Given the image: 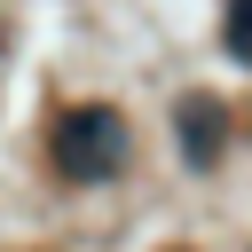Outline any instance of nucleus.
I'll use <instances>...</instances> for the list:
<instances>
[{"instance_id": "f257e3e1", "label": "nucleus", "mask_w": 252, "mask_h": 252, "mask_svg": "<svg viewBox=\"0 0 252 252\" xmlns=\"http://www.w3.org/2000/svg\"><path fill=\"white\" fill-rule=\"evenodd\" d=\"M47 158H55L63 181H110V173L134 158V134H126V118H118L110 102H79V110L55 118Z\"/></svg>"}, {"instance_id": "f03ea898", "label": "nucleus", "mask_w": 252, "mask_h": 252, "mask_svg": "<svg viewBox=\"0 0 252 252\" xmlns=\"http://www.w3.org/2000/svg\"><path fill=\"white\" fill-rule=\"evenodd\" d=\"M173 134H181V158H189V165H220V150H228V110H220V94H181Z\"/></svg>"}, {"instance_id": "7ed1b4c3", "label": "nucleus", "mask_w": 252, "mask_h": 252, "mask_svg": "<svg viewBox=\"0 0 252 252\" xmlns=\"http://www.w3.org/2000/svg\"><path fill=\"white\" fill-rule=\"evenodd\" d=\"M220 47L252 71V0H228V16H220Z\"/></svg>"}]
</instances>
